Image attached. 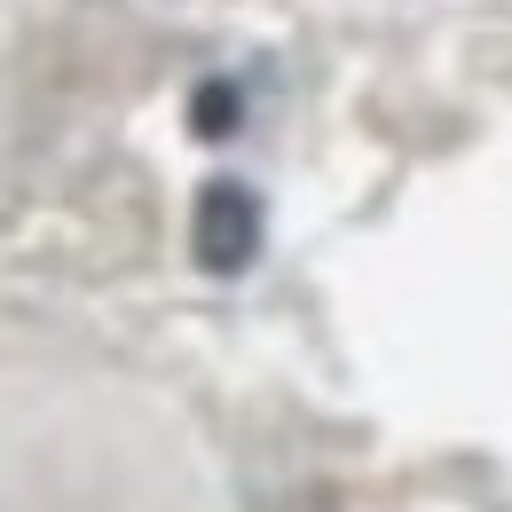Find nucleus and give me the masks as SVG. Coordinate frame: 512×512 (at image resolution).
<instances>
[{
  "label": "nucleus",
  "mask_w": 512,
  "mask_h": 512,
  "mask_svg": "<svg viewBox=\"0 0 512 512\" xmlns=\"http://www.w3.org/2000/svg\"><path fill=\"white\" fill-rule=\"evenodd\" d=\"M221 127H237V95L229 87H205L197 95V134H221Z\"/></svg>",
  "instance_id": "f03ea898"
},
{
  "label": "nucleus",
  "mask_w": 512,
  "mask_h": 512,
  "mask_svg": "<svg viewBox=\"0 0 512 512\" xmlns=\"http://www.w3.org/2000/svg\"><path fill=\"white\" fill-rule=\"evenodd\" d=\"M253 245H260V205H253V190L213 182V190L197 197V260H205V268H245Z\"/></svg>",
  "instance_id": "f257e3e1"
}]
</instances>
